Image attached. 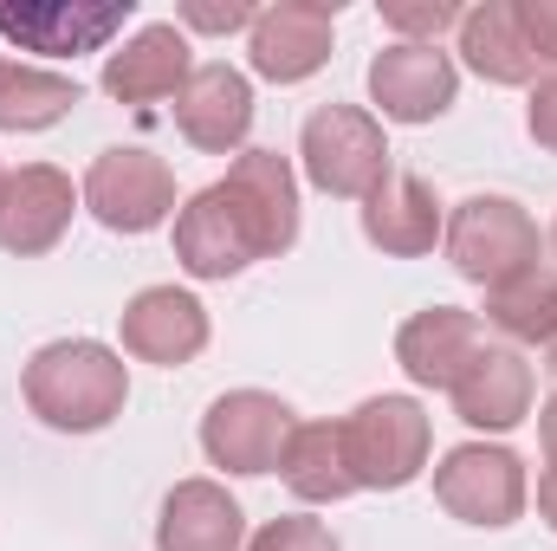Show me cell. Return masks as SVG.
<instances>
[{
  "instance_id": "obj_1",
  "label": "cell",
  "mask_w": 557,
  "mask_h": 551,
  "mask_svg": "<svg viewBox=\"0 0 557 551\" xmlns=\"http://www.w3.org/2000/svg\"><path fill=\"white\" fill-rule=\"evenodd\" d=\"M20 390H26V409L39 415L46 428H59V434H98V428H111L124 415L131 370L98 338H59V344L33 351Z\"/></svg>"
},
{
  "instance_id": "obj_2",
  "label": "cell",
  "mask_w": 557,
  "mask_h": 551,
  "mask_svg": "<svg viewBox=\"0 0 557 551\" xmlns=\"http://www.w3.org/2000/svg\"><path fill=\"white\" fill-rule=\"evenodd\" d=\"M447 260H454V273L473 279V285H486V292H499V285H512V279L539 273L545 267V241H539V221L519 208V201H506V195H467L454 215H447Z\"/></svg>"
},
{
  "instance_id": "obj_3",
  "label": "cell",
  "mask_w": 557,
  "mask_h": 551,
  "mask_svg": "<svg viewBox=\"0 0 557 551\" xmlns=\"http://www.w3.org/2000/svg\"><path fill=\"white\" fill-rule=\"evenodd\" d=\"M344 434V467L357 487L370 493H396L409 487L421 467H428V448H434V428H428V409L416 396H370L337 421Z\"/></svg>"
},
{
  "instance_id": "obj_4",
  "label": "cell",
  "mask_w": 557,
  "mask_h": 551,
  "mask_svg": "<svg viewBox=\"0 0 557 551\" xmlns=\"http://www.w3.org/2000/svg\"><path fill=\"white\" fill-rule=\"evenodd\" d=\"M298 156L311 188L337 195V201H370L389 182V143L383 124L357 105H318L298 131Z\"/></svg>"
},
{
  "instance_id": "obj_5",
  "label": "cell",
  "mask_w": 557,
  "mask_h": 551,
  "mask_svg": "<svg viewBox=\"0 0 557 551\" xmlns=\"http://www.w3.org/2000/svg\"><path fill=\"white\" fill-rule=\"evenodd\" d=\"M85 208L111 234H149L175 215V175L143 143H117L85 169Z\"/></svg>"
},
{
  "instance_id": "obj_6",
  "label": "cell",
  "mask_w": 557,
  "mask_h": 551,
  "mask_svg": "<svg viewBox=\"0 0 557 551\" xmlns=\"http://www.w3.org/2000/svg\"><path fill=\"white\" fill-rule=\"evenodd\" d=\"M434 500L467 519V526H512L525 513V461L512 448H486V441H467L454 448L441 467H434Z\"/></svg>"
},
{
  "instance_id": "obj_7",
  "label": "cell",
  "mask_w": 557,
  "mask_h": 551,
  "mask_svg": "<svg viewBox=\"0 0 557 551\" xmlns=\"http://www.w3.org/2000/svg\"><path fill=\"white\" fill-rule=\"evenodd\" d=\"M137 0H0V39L46 52V59H78V52H104L124 26H131Z\"/></svg>"
},
{
  "instance_id": "obj_8",
  "label": "cell",
  "mask_w": 557,
  "mask_h": 551,
  "mask_svg": "<svg viewBox=\"0 0 557 551\" xmlns=\"http://www.w3.org/2000/svg\"><path fill=\"white\" fill-rule=\"evenodd\" d=\"M292 409L267 390H227L201 415V448L227 474H278V454L292 441Z\"/></svg>"
},
{
  "instance_id": "obj_9",
  "label": "cell",
  "mask_w": 557,
  "mask_h": 551,
  "mask_svg": "<svg viewBox=\"0 0 557 551\" xmlns=\"http://www.w3.org/2000/svg\"><path fill=\"white\" fill-rule=\"evenodd\" d=\"M117 331H124V351L137 364L182 370V364H195L208 351V305L195 292H182V285H149L117 311Z\"/></svg>"
},
{
  "instance_id": "obj_10",
  "label": "cell",
  "mask_w": 557,
  "mask_h": 551,
  "mask_svg": "<svg viewBox=\"0 0 557 551\" xmlns=\"http://www.w3.org/2000/svg\"><path fill=\"white\" fill-rule=\"evenodd\" d=\"M331 26H337V0H278L260 7L253 33H247V52H253V72L273 78V85H305L324 59H331Z\"/></svg>"
},
{
  "instance_id": "obj_11",
  "label": "cell",
  "mask_w": 557,
  "mask_h": 551,
  "mask_svg": "<svg viewBox=\"0 0 557 551\" xmlns=\"http://www.w3.org/2000/svg\"><path fill=\"white\" fill-rule=\"evenodd\" d=\"M72 208H78V195H72V175L65 169H52V162L13 169L7 188H0V247L13 260L52 254L65 241V228H72Z\"/></svg>"
},
{
  "instance_id": "obj_12",
  "label": "cell",
  "mask_w": 557,
  "mask_h": 551,
  "mask_svg": "<svg viewBox=\"0 0 557 551\" xmlns=\"http://www.w3.org/2000/svg\"><path fill=\"white\" fill-rule=\"evenodd\" d=\"M221 195L240 208L260 260H273L298 241V182H292V162L278 149H240L234 169L221 175Z\"/></svg>"
},
{
  "instance_id": "obj_13",
  "label": "cell",
  "mask_w": 557,
  "mask_h": 551,
  "mask_svg": "<svg viewBox=\"0 0 557 551\" xmlns=\"http://www.w3.org/2000/svg\"><path fill=\"white\" fill-rule=\"evenodd\" d=\"M460 91V72L441 46H383L370 59V98L383 105L389 124H434Z\"/></svg>"
},
{
  "instance_id": "obj_14",
  "label": "cell",
  "mask_w": 557,
  "mask_h": 551,
  "mask_svg": "<svg viewBox=\"0 0 557 551\" xmlns=\"http://www.w3.org/2000/svg\"><path fill=\"white\" fill-rule=\"evenodd\" d=\"M175 260L195 279H234L260 260V247H253L240 208L221 195V182L182 201V215H175Z\"/></svg>"
},
{
  "instance_id": "obj_15",
  "label": "cell",
  "mask_w": 557,
  "mask_h": 551,
  "mask_svg": "<svg viewBox=\"0 0 557 551\" xmlns=\"http://www.w3.org/2000/svg\"><path fill=\"white\" fill-rule=\"evenodd\" d=\"M454 415L467 428H486V434H506L532 415V364L512 351V344H480L473 364L454 377Z\"/></svg>"
},
{
  "instance_id": "obj_16",
  "label": "cell",
  "mask_w": 557,
  "mask_h": 551,
  "mask_svg": "<svg viewBox=\"0 0 557 551\" xmlns=\"http://www.w3.org/2000/svg\"><path fill=\"white\" fill-rule=\"evenodd\" d=\"M175 124H182V137L195 143V149H208V156L240 149L247 131H253V85H247V72H234V65H195L188 85H182V98H175Z\"/></svg>"
},
{
  "instance_id": "obj_17",
  "label": "cell",
  "mask_w": 557,
  "mask_h": 551,
  "mask_svg": "<svg viewBox=\"0 0 557 551\" xmlns=\"http://www.w3.org/2000/svg\"><path fill=\"white\" fill-rule=\"evenodd\" d=\"M480 344H486V338H480V318H473V311H460V305H428V311H416V318L396 331V364L409 370V383H421V390H454V377L473 364Z\"/></svg>"
},
{
  "instance_id": "obj_18",
  "label": "cell",
  "mask_w": 557,
  "mask_h": 551,
  "mask_svg": "<svg viewBox=\"0 0 557 551\" xmlns=\"http://www.w3.org/2000/svg\"><path fill=\"white\" fill-rule=\"evenodd\" d=\"M188 39L182 26H137L111 59H104V91L117 105H156V98H182L188 85Z\"/></svg>"
},
{
  "instance_id": "obj_19",
  "label": "cell",
  "mask_w": 557,
  "mask_h": 551,
  "mask_svg": "<svg viewBox=\"0 0 557 551\" xmlns=\"http://www.w3.org/2000/svg\"><path fill=\"white\" fill-rule=\"evenodd\" d=\"M247 546V513L221 480H182L162 500L156 551H240Z\"/></svg>"
},
{
  "instance_id": "obj_20",
  "label": "cell",
  "mask_w": 557,
  "mask_h": 551,
  "mask_svg": "<svg viewBox=\"0 0 557 551\" xmlns=\"http://www.w3.org/2000/svg\"><path fill=\"white\" fill-rule=\"evenodd\" d=\"M363 234H370V247H383L396 260H421V254H434L447 221H441V201H434V188L421 175L389 169V182L363 201Z\"/></svg>"
},
{
  "instance_id": "obj_21",
  "label": "cell",
  "mask_w": 557,
  "mask_h": 551,
  "mask_svg": "<svg viewBox=\"0 0 557 551\" xmlns=\"http://www.w3.org/2000/svg\"><path fill=\"white\" fill-rule=\"evenodd\" d=\"M460 52L486 85H532L539 78V52L525 39L519 0H480L460 13Z\"/></svg>"
},
{
  "instance_id": "obj_22",
  "label": "cell",
  "mask_w": 557,
  "mask_h": 551,
  "mask_svg": "<svg viewBox=\"0 0 557 551\" xmlns=\"http://www.w3.org/2000/svg\"><path fill=\"white\" fill-rule=\"evenodd\" d=\"M278 480H285L298 500H311V506H331V500L357 493V480H350V467H344V434H337V421H298L292 441H285V454H278Z\"/></svg>"
},
{
  "instance_id": "obj_23",
  "label": "cell",
  "mask_w": 557,
  "mask_h": 551,
  "mask_svg": "<svg viewBox=\"0 0 557 551\" xmlns=\"http://www.w3.org/2000/svg\"><path fill=\"white\" fill-rule=\"evenodd\" d=\"M78 78L46 72V65H20L0 59V131H52L59 118L78 111Z\"/></svg>"
},
{
  "instance_id": "obj_24",
  "label": "cell",
  "mask_w": 557,
  "mask_h": 551,
  "mask_svg": "<svg viewBox=\"0 0 557 551\" xmlns=\"http://www.w3.org/2000/svg\"><path fill=\"white\" fill-rule=\"evenodd\" d=\"M486 325H499L512 344H545L557 325V273L539 267V273L512 279L499 292H486Z\"/></svg>"
},
{
  "instance_id": "obj_25",
  "label": "cell",
  "mask_w": 557,
  "mask_h": 551,
  "mask_svg": "<svg viewBox=\"0 0 557 551\" xmlns=\"http://www.w3.org/2000/svg\"><path fill=\"white\" fill-rule=\"evenodd\" d=\"M467 7L454 0H383V26L403 33V46H434L447 26H460Z\"/></svg>"
},
{
  "instance_id": "obj_26",
  "label": "cell",
  "mask_w": 557,
  "mask_h": 551,
  "mask_svg": "<svg viewBox=\"0 0 557 551\" xmlns=\"http://www.w3.org/2000/svg\"><path fill=\"white\" fill-rule=\"evenodd\" d=\"M247 551H337V539H331L324 519H298L292 513V519H267Z\"/></svg>"
},
{
  "instance_id": "obj_27",
  "label": "cell",
  "mask_w": 557,
  "mask_h": 551,
  "mask_svg": "<svg viewBox=\"0 0 557 551\" xmlns=\"http://www.w3.org/2000/svg\"><path fill=\"white\" fill-rule=\"evenodd\" d=\"M253 20H260V7H247V0H227V7H214V0H188L182 7V26H195V33H253Z\"/></svg>"
},
{
  "instance_id": "obj_28",
  "label": "cell",
  "mask_w": 557,
  "mask_h": 551,
  "mask_svg": "<svg viewBox=\"0 0 557 551\" xmlns=\"http://www.w3.org/2000/svg\"><path fill=\"white\" fill-rule=\"evenodd\" d=\"M519 20H525V39H532L539 65L557 72V0H519Z\"/></svg>"
},
{
  "instance_id": "obj_29",
  "label": "cell",
  "mask_w": 557,
  "mask_h": 551,
  "mask_svg": "<svg viewBox=\"0 0 557 551\" xmlns=\"http://www.w3.org/2000/svg\"><path fill=\"white\" fill-rule=\"evenodd\" d=\"M525 131H532V137H539V143L557 156V72H552V78H539V91H532V111H525Z\"/></svg>"
},
{
  "instance_id": "obj_30",
  "label": "cell",
  "mask_w": 557,
  "mask_h": 551,
  "mask_svg": "<svg viewBox=\"0 0 557 551\" xmlns=\"http://www.w3.org/2000/svg\"><path fill=\"white\" fill-rule=\"evenodd\" d=\"M539 513H545V526L557 532V461L539 474Z\"/></svg>"
},
{
  "instance_id": "obj_31",
  "label": "cell",
  "mask_w": 557,
  "mask_h": 551,
  "mask_svg": "<svg viewBox=\"0 0 557 551\" xmlns=\"http://www.w3.org/2000/svg\"><path fill=\"white\" fill-rule=\"evenodd\" d=\"M539 441H545V454L557 461V396L545 403V409H539Z\"/></svg>"
},
{
  "instance_id": "obj_32",
  "label": "cell",
  "mask_w": 557,
  "mask_h": 551,
  "mask_svg": "<svg viewBox=\"0 0 557 551\" xmlns=\"http://www.w3.org/2000/svg\"><path fill=\"white\" fill-rule=\"evenodd\" d=\"M539 351H545V370H552V377H557V325H552V338H545Z\"/></svg>"
},
{
  "instance_id": "obj_33",
  "label": "cell",
  "mask_w": 557,
  "mask_h": 551,
  "mask_svg": "<svg viewBox=\"0 0 557 551\" xmlns=\"http://www.w3.org/2000/svg\"><path fill=\"white\" fill-rule=\"evenodd\" d=\"M552 254H557V228H552Z\"/></svg>"
},
{
  "instance_id": "obj_34",
  "label": "cell",
  "mask_w": 557,
  "mask_h": 551,
  "mask_svg": "<svg viewBox=\"0 0 557 551\" xmlns=\"http://www.w3.org/2000/svg\"><path fill=\"white\" fill-rule=\"evenodd\" d=\"M0 188H7V169H0Z\"/></svg>"
}]
</instances>
